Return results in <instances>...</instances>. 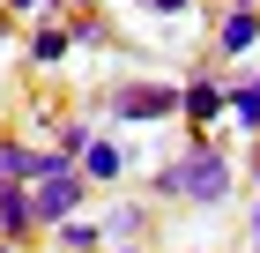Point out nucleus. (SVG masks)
Here are the masks:
<instances>
[{"label": "nucleus", "mask_w": 260, "mask_h": 253, "mask_svg": "<svg viewBox=\"0 0 260 253\" xmlns=\"http://www.w3.org/2000/svg\"><path fill=\"white\" fill-rule=\"evenodd\" d=\"M156 194L216 209V201H231V156H223V149H208V142H193L186 156H171V164L156 172Z\"/></svg>", "instance_id": "nucleus-1"}, {"label": "nucleus", "mask_w": 260, "mask_h": 253, "mask_svg": "<svg viewBox=\"0 0 260 253\" xmlns=\"http://www.w3.org/2000/svg\"><path fill=\"white\" fill-rule=\"evenodd\" d=\"M112 119H119V127L179 119V90H171V82H126V90H112Z\"/></svg>", "instance_id": "nucleus-2"}, {"label": "nucleus", "mask_w": 260, "mask_h": 253, "mask_svg": "<svg viewBox=\"0 0 260 253\" xmlns=\"http://www.w3.org/2000/svg\"><path fill=\"white\" fill-rule=\"evenodd\" d=\"M82 201H89V179L82 172H60V179H38L30 186V216L38 223H67V216H82Z\"/></svg>", "instance_id": "nucleus-3"}, {"label": "nucleus", "mask_w": 260, "mask_h": 253, "mask_svg": "<svg viewBox=\"0 0 260 253\" xmlns=\"http://www.w3.org/2000/svg\"><path fill=\"white\" fill-rule=\"evenodd\" d=\"M216 45H223V60H238V52L260 45V8L253 0H231V15L216 22Z\"/></svg>", "instance_id": "nucleus-4"}, {"label": "nucleus", "mask_w": 260, "mask_h": 253, "mask_svg": "<svg viewBox=\"0 0 260 253\" xmlns=\"http://www.w3.org/2000/svg\"><path fill=\"white\" fill-rule=\"evenodd\" d=\"M179 119H186V127H216V119H223V82L216 75H193L179 90Z\"/></svg>", "instance_id": "nucleus-5"}, {"label": "nucleus", "mask_w": 260, "mask_h": 253, "mask_svg": "<svg viewBox=\"0 0 260 253\" xmlns=\"http://www.w3.org/2000/svg\"><path fill=\"white\" fill-rule=\"evenodd\" d=\"M223 112H231V127H238V134H253V142H260V90H253L245 75L223 82Z\"/></svg>", "instance_id": "nucleus-6"}, {"label": "nucleus", "mask_w": 260, "mask_h": 253, "mask_svg": "<svg viewBox=\"0 0 260 253\" xmlns=\"http://www.w3.org/2000/svg\"><path fill=\"white\" fill-rule=\"evenodd\" d=\"M38 231V216H30V186H0V238L15 246V238Z\"/></svg>", "instance_id": "nucleus-7"}, {"label": "nucleus", "mask_w": 260, "mask_h": 253, "mask_svg": "<svg viewBox=\"0 0 260 253\" xmlns=\"http://www.w3.org/2000/svg\"><path fill=\"white\" fill-rule=\"evenodd\" d=\"M75 172H82V179H119V172H126V156H119V142L89 134V149L75 156Z\"/></svg>", "instance_id": "nucleus-8"}, {"label": "nucleus", "mask_w": 260, "mask_h": 253, "mask_svg": "<svg viewBox=\"0 0 260 253\" xmlns=\"http://www.w3.org/2000/svg\"><path fill=\"white\" fill-rule=\"evenodd\" d=\"M141 231H149V209H141V201H126V209L104 216V246H112V238L126 246V238H141Z\"/></svg>", "instance_id": "nucleus-9"}, {"label": "nucleus", "mask_w": 260, "mask_h": 253, "mask_svg": "<svg viewBox=\"0 0 260 253\" xmlns=\"http://www.w3.org/2000/svg\"><path fill=\"white\" fill-rule=\"evenodd\" d=\"M52 231H60L67 253H97V246H104V223H97V216H89V223H82V216H67V223H52Z\"/></svg>", "instance_id": "nucleus-10"}, {"label": "nucleus", "mask_w": 260, "mask_h": 253, "mask_svg": "<svg viewBox=\"0 0 260 253\" xmlns=\"http://www.w3.org/2000/svg\"><path fill=\"white\" fill-rule=\"evenodd\" d=\"M67 45H75V38H67L60 22H45L38 38H30V60H38V67H52V60H67Z\"/></svg>", "instance_id": "nucleus-11"}, {"label": "nucleus", "mask_w": 260, "mask_h": 253, "mask_svg": "<svg viewBox=\"0 0 260 253\" xmlns=\"http://www.w3.org/2000/svg\"><path fill=\"white\" fill-rule=\"evenodd\" d=\"M22 172H30V142L0 134V186H22Z\"/></svg>", "instance_id": "nucleus-12"}, {"label": "nucleus", "mask_w": 260, "mask_h": 253, "mask_svg": "<svg viewBox=\"0 0 260 253\" xmlns=\"http://www.w3.org/2000/svg\"><path fill=\"white\" fill-rule=\"evenodd\" d=\"M89 134H97V127H82V119H75V127H60V149L82 156V149H89Z\"/></svg>", "instance_id": "nucleus-13"}, {"label": "nucleus", "mask_w": 260, "mask_h": 253, "mask_svg": "<svg viewBox=\"0 0 260 253\" xmlns=\"http://www.w3.org/2000/svg\"><path fill=\"white\" fill-rule=\"evenodd\" d=\"M141 8H149V15H186L193 0H141Z\"/></svg>", "instance_id": "nucleus-14"}, {"label": "nucleus", "mask_w": 260, "mask_h": 253, "mask_svg": "<svg viewBox=\"0 0 260 253\" xmlns=\"http://www.w3.org/2000/svg\"><path fill=\"white\" fill-rule=\"evenodd\" d=\"M8 8H15V15H45L52 0H8Z\"/></svg>", "instance_id": "nucleus-15"}, {"label": "nucleus", "mask_w": 260, "mask_h": 253, "mask_svg": "<svg viewBox=\"0 0 260 253\" xmlns=\"http://www.w3.org/2000/svg\"><path fill=\"white\" fill-rule=\"evenodd\" d=\"M253 246H260V201H253Z\"/></svg>", "instance_id": "nucleus-16"}, {"label": "nucleus", "mask_w": 260, "mask_h": 253, "mask_svg": "<svg viewBox=\"0 0 260 253\" xmlns=\"http://www.w3.org/2000/svg\"><path fill=\"white\" fill-rule=\"evenodd\" d=\"M112 253H141V246H112Z\"/></svg>", "instance_id": "nucleus-17"}, {"label": "nucleus", "mask_w": 260, "mask_h": 253, "mask_svg": "<svg viewBox=\"0 0 260 253\" xmlns=\"http://www.w3.org/2000/svg\"><path fill=\"white\" fill-rule=\"evenodd\" d=\"M253 179H260V149H253Z\"/></svg>", "instance_id": "nucleus-18"}, {"label": "nucleus", "mask_w": 260, "mask_h": 253, "mask_svg": "<svg viewBox=\"0 0 260 253\" xmlns=\"http://www.w3.org/2000/svg\"><path fill=\"white\" fill-rule=\"evenodd\" d=\"M245 82H253V90H260V75H245Z\"/></svg>", "instance_id": "nucleus-19"}, {"label": "nucleus", "mask_w": 260, "mask_h": 253, "mask_svg": "<svg viewBox=\"0 0 260 253\" xmlns=\"http://www.w3.org/2000/svg\"><path fill=\"white\" fill-rule=\"evenodd\" d=\"M0 253H8V238H0Z\"/></svg>", "instance_id": "nucleus-20"}, {"label": "nucleus", "mask_w": 260, "mask_h": 253, "mask_svg": "<svg viewBox=\"0 0 260 253\" xmlns=\"http://www.w3.org/2000/svg\"><path fill=\"white\" fill-rule=\"evenodd\" d=\"M253 8H260V0H253Z\"/></svg>", "instance_id": "nucleus-21"}]
</instances>
